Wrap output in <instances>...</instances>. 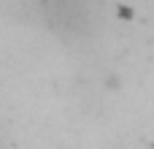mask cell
<instances>
[{"mask_svg":"<svg viewBox=\"0 0 154 149\" xmlns=\"http://www.w3.org/2000/svg\"><path fill=\"white\" fill-rule=\"evenodd\" d=\"M38 11L46 24L57 33H84L89 24V3L87 0H38Z\"/></svg>","mask_w":154,"mask_h":149,"instance_id":"obj_1","label":"cell"}]
</instances>
